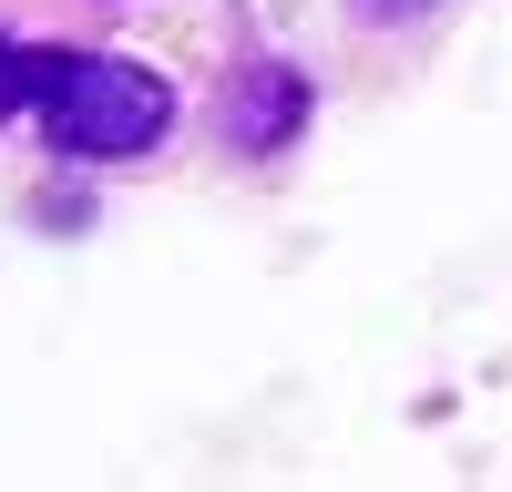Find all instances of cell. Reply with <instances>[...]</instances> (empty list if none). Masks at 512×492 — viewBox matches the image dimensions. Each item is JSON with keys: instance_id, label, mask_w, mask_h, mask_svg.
Here are the masks:
<instances>
[{"instance_id": "7a4b0ae2", "label": "cell", "mask_w": 512, "mask_h": 492, "mask_svg": "<svg viewBox=\"0 0 512 492\" xmlns=\"http://www.w3.org/2000/svg\"><path fill=\"white\" fill-rule=\"evenodd\" d=\"M297 113H308V82L297 72H246V103H236V144H256V154H277L287 134H297Z\"/></svg>"}, {"instance_id": "6da1fadb", "label": "cell", "mask_w": 512, "mask_h": 492, "mask_svg": "<svg viewBox=\"0 0 512 492\" xmlns=\"http://www.w3.org/2000/svg\"><path fill=\"white\" fill-rule=\"evenodd\" d=\"M21 93L41 103V134L62 154H82V164L154 154L164 123H175V93H164L144 62H113V52H31Z\"/></svg>"}]
</instances>
